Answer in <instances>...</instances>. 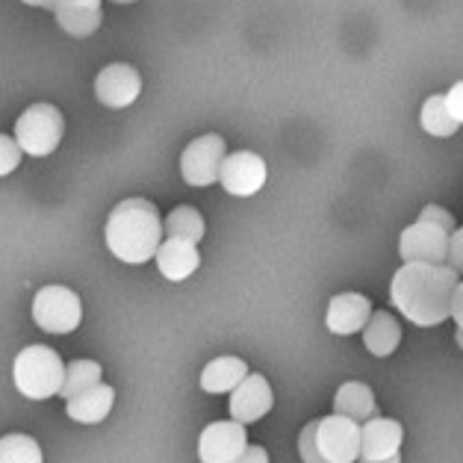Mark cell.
Returning a JSON list of instances; mask_svg holds the SVG:
<instances>
[{
  "label": "cell",
  "instance_id": "34",
  "mask_svg": "<svg viewBox=\"0 0 463 463\" xmlns=\"http://www.w3.org/2000/svg\"><path fill=\"white\" fill-rule=\"evenodd\" d=\"M455 336H458V345H460V348H463V331H458V334H455Z\"/></svg>",
  "mask_w": 463,
  "mask_h": 463
},
{
  "label": "cell",
  "instance_id": "18",
  "mask_svg": "<svg viewBox=\"0 0 463 463\" xmlns=\"http://www.w3.org/2000/svg\"><path fill=\"white\" fill-rule=\"evenodd\" d=\"M364 343L375 357H390L402 343V325L392 313L372 310L369 322L364 327Z\"/></svg>",
  "mask_w": 463,
  "mask_h": 463
},
{
  "label": "cell",
  "instance_id": "29",
  "mask_svg": "<svg viewBox=\"0 0 463 463\" xmlns=\"http://www.w3.org/2000/svg\"><path fill=\"white\" fill-rule=\"evenodd\" d=\"M233 463H269V451L263 446H248Z\"/></svg>",
  "mask_w": 463,
  "mask_h": 463
},
{
  "label": "cell",
  "instance_id": "6",
  "mask_svg": "<svg viewBox=\"0 0 463 463\" xmlns=\"http://www.w3.org/2000/svg\"><path fill=\"white\" fill-rule=\"evenodd\" d=\"M83 319L80 296L69 287H42L33 298V322L48 334H71Z\"/></svg>",
  "mask_w": 463,
  "mask_h": 463
},
{
  "label": "cell",
  "instance_id": "23",
  "mask_svg": "<svg viewBox=\"0 0 463 463\" xmlns=\"http://www.w3.org/2000/svg\"><path fill=\"white\" fill-rule=\"evenodd\" d=\"M100 375H104V369H100V364H95V360H71V364L65 366V381H62L60 395L69 402L74 395H80L89 387L100 383Z\"/></svg>",
  "mask_w": 463,
  "mask_h": 463
},
{
  "label": "cell",
  "instance_id": "8",
  "mask_svg": "<svg viewBox=\"0 0 463 463\" xmlns=\"http://www.w3.org/2000/svg\"><path fill=\"white\" fill-rule=\"evenodd\" d=\"M451 233L431 222H416L404 228L399 236V254L404 263H425V266H446Z\"/></svg>",
  "mask_w": 463,
  "mask_h": 463
},
{
  "label": "cell",
  "instance_id": "28",
  "mask_svg": "<svg viewBox=\"0 0 463 463\" xmlns=\"http://www.w3.org/2000/svg\"><path fill=\"white\" fill-rule=\"evenodd\" d=\"M446 107H449L451 116H455V121H458V124H463V80L449 89V95H446Z\"/></svg>",
  "mask_w": 463,
  "mask_h": 463
},
{
  "label": "cell",
  "instance_id": "24",
  "mask_svg": "<svg viewBox=\"0 0 463 463\" xmlns=\"http://www.w3.org/2000/svg\"><path fill=\"white\" fill-rule=\"evenodd\" d=\"M0 463H44L42 449L27 434H6L0 439Z\"/></svg>",
  "mask_w": 463,
  "mask_h": 463
},
{
  "label": "cell",
  "instance_id": "26",
  "mask_svg": "<svg viewBox=\"0 0 463 463\" xmlns=\"http://www.w3.org/2000/svg\"><path fill=\"white\" fill-rule=\"evenodd\" d=\"M420 219H422V222H431V224H439V228L449 231V233H455V231H458V228H455V216H451L449 210L437 207V204H428V207L420 213Z\"/></svg>",
  "mask_w": 463,
  "mask_h": 463
},
{
  "label": "cell",
  "instance_id": "33",
  "mask_svg": "<svg viewBox=\"0 0 463 463\" xmlns=\"http://www.w3.org/2000/svg\"><path fill=\"white\" fill-rule=\"evenodd\" d=\"M30 6H42V9H51V0H24Z\"/></svg>",
  "mask_w": 463,
  "mask_h": 463
},
{
  "label": "cell",
  "instance_id": "20",
  "mask_svg": "<svg viewBox=\"0 0 463 463\" xmlns=\"http://www.w3.org/2000/svg\"><path fill=\"white\" fill-rule=\"evenodd\" d=\"M420 124L425 133H431V137H455V133L460 130V124L455 121V116L449 112L446 107V95H431L422 104V112H420Z\"/></svg>",
  "mask_w": 463,
  "mask_h": 463
},
{
  "label": "cell",
  "instance_id": "21",
  "mask_svg": "<svg viewBox=\"0 0 463 463\" xmlns=\"http://www.w3.org/2000/svg\"><path fill=\"white\" fill-rule=\"evenodd\" d=\"M165 236H175V240H186L192 245H198L204 240V216L195 207H177L168 213V219L163 222Z\"/></svg>",
  "mask_w": 463,
  "mask_h": 463
},
{
  "label": "cell",
  "instance_id": "1",
  "mask_svg": "<svg viewBox=\"0 0 463 463\" xmlns=\"http://www.w3.org/2000/svg\"><path fill=\"white\" fill-rule=\"evenodd\" d=\"M458 275L449 266H425V263H404L392 275L390 301L404 319L434 327L443 325L451 316V298L458 289Z\"/></svg>",
  "mask_w": 463,
  "mask_h": 463
},
{
  "label": "cell",
  "instance_id": "5",
  "mask_svg": "<svg viewBox=\"0 0 463 463\" xmlns=\"http://www.w3.org/2000/svg\"><path fill=\"white\" fill-rule=\"evenodd\" d=\"M65 118L53 104H33L15 121V142L30 156H48L60 148Z\"/></svg>",
  "mask_w": 463,
  "mask_h": 463
},
{
  "label": "cell",
  "instance_id": "4",
  "mask_svg": "<svg viewBox=\"0 0 463 463\" xmlns=\"http://www.w3.org/2000/svg\"><path fill=\"white\" fill-rule=\"evenodd\" d=\"M13 378L21 395H27L33 402H44L51 395H60L65 381V364L48 345H27L15 357Z\"/></svg>",
  "mask_w": 463,
  "mask_h": 463
},
{
  "label": "cell",
  "instance_id": "13",
  "mask_svg": "<svg viewBox=\"0 0 463 463\" xmlns=\"http://www.w3.org/2000/svg\"><path fill=\"white\" fill-rule=\"evenodd\" d=\"M404 428L395 420L372 416L369 422L360 425V458L357 460H387L402 451Z\"/></svg>",
  "mask_w": 463,
  "mask_h": 463
},
{
  "label": "cell",
  "instance_id": "7",
  "mask_svg": "<svg viewBox=\"0 0 463 463\" xmlns=\"http://www.w3.org/2000/svg\"><path fill=\"white\" fill-rule=\"evenodd\" d=\"M224 156H228V148H224V139L219 133L198 137L186 145L184 156H180V175L189 186H213L219 180Z\"/></svg>",
  "mask_w": 463,
  "mask_h": 463
},
{
  "label": "cell",
  "instance_id": "19",
  "mask_svg": "<svg viewBox=\"0 0 463 463\" xmlns=\"http://www.w3.org/2000/svg\"><path fill=\"white\" fill-rule=\"evenodd\" d=\"M245 375H248V366L242 357H233V354L216 357L204 366V372H201V387H204V392H216V395L233 392Z\"/></svg>",
  "mask_w": 463,
  "mask_h": 463
},
{
  "label": "cell",
  "instance_id": "12",
  "mask_svg": "<svg viewBox=\"0 0 463 463\" xmlns=\"http://www.w3.org/2000/svg\"><path fill=\"white\" fill-rule=\"evenodd\" d=\"M272 404H275L272 387H269V381L263 375H257V372H248L240 387L231 392V416H233V422H240V425L260 422L272 411Z\"/></svg>",
  "mask_w": 463,
  "mask_h": 463
},
{
  "label": "cell",
  "instance_id": "14",
  "mask_svg": "<svg viewBox=\"0 0 463 463\" xmlns=\"http://www.w3.org/2000/svg\"><path fill=\"white\" fill-rule=\"evenodd\" d=\"M369 316H372V301L366 296H360V292H343V296H334L331 304H327L325 325L336 336H352L364 331Z\"/></svg>",
  "mask_w": 463,
  "mask_h": 463
},
{
  "label": "cell",
  "instance_id": "35",
  "mask_svg": "<svg viewBox=\"0 0 463 463\" xmlns=\"http://www.w3.org/2000/svg\"><path fill=\"white\" fill-rule=\"evenodd\" d=\"M112 4H137V0H112Z\"/></svg>",
  "mask_w": 463,
  "mask_h": 463
},
{
  "label": "cell",
  "instance_id": "11",
  "mask_svg": "<svg viewBox=\"0 0 463 463\" xmlns=\"http://www.w3.org/2000/svg\"><path fill=\"white\" fill-rule=\"evenodd\" d=\"M142 92V77L139 71L128 62H112L95 80V95L104 107L109 109H124Z\"/></svg>",
  "mask_w": 463,
  "mask_h": 463
},
{
  "label": "cell",
  "instance_id": "30",
  "mask_svg": "<svg viewBox=\"0 0 463 463\" xmlns=\"http://www.w3.org/2000/svg\"><path fill=\"white\" fill-rule=\"evenodd\" d=\"M451 319H455L458 331H463V280L455 289V298H451Z\"/></svg>",
  "mask_w": 463,
  "mask_h": 463
},
{
  "label": "cell",
  "instance_id": "25",
  "mask_svg": "<svg viewBox=\"0 0 463 463\" xmlns=\"http://www.w3.org/2000/svg\"><path fill=\"white\" fill-rule=\"evenodd\" d=\"M21 156H24V151L18 148L15 137H6V133H0V177L13 175L15 168L21 165Z\"/></svg>",
  "mask_w": 463,
  "mask_h": 463
},
{
  "label": "cell",
  "instance_id": "15",
  "mask_svg": "<svg viewBox=\"0 0 463 463\" xmlns=\"http://www.w3.org/2000/svg\"><path fill=\"white\" fill-rule=\"evenodd\" d=\"M154 260H156V266H160L163 278L168 280H186L201 266L198 245H192L186 240H175V236H168V240L160 242Z\"/></svg>",
  "mask_w": 463,
  "mask_h": 463
},
{
  "label": "cell",
  "instance_id": "16",
  "mask_svg": "<svg viewBox=\"0 0 463 463\" xmlns=\"http://www.w3.org/2000/svg\"><path fill=\"white\" fill-rule=\"evenodd\" d=\"M112 404H116V390L109 387V383H95V387H89L86 392L74 395V399H69V408H65V413L71 416L74 422L80 425H98L104 422Z\"/></svg>",
  "mask_w": 463,
  "mask_h": 463
},
{
  "label": "cell",
  "instance_id": "27",
  "mask_svg": "<svg viewBox=\"0 0 463 463\" xmlns=\"http://www.w3.org/2000/svg\"><path fill=\"white\" fill-rule=\"evenodd\" d=\"M449 269H455V275H463V228H458L449 240Z\"/></svg>",
  "mask_w": 463,
  "mask_h": 463
},
{
  "label": "cell",
  "instance_id": "17",
  "mask_svg": "<svg viewBox=\"0 0 463 463\" xmlns=\"http://www.w3.org/2000/svg\"><path fill=\"white\" fill-rule=\"evenodd\" d=\"M334 413L345 416L352 422H369L372 416L378 413V404H375V392H372L366 383L360 381H348L343 383L340 390L334 395Z\"/></svg>",
  "mask_w": 463,
  "mask_h": 463
},
{
  "label": "cell",
  "instance_id": "9",
  "mask_svg": "<svg viewBox=\"0 0 463 463\" xmlns=\"http://www.w3.org/2000/svg\"><path fill=\"white\" fill-rule=\"evenodd\" d=\"M266 160L254 151H236L228 154L222 163L219 172V184L224 186V192H231L236 198H251L257 195L266 184Z\"/></svg>",
  "mask_w": 463,
  "mask_h": 463
},
{
  "label": "cell",
  "instance_id": "22",
  "mask_svg": "<svg viewBox=\"0 0 463 463\" xmlns=\"http://www.w3.org/2000/svg\"><path fill=\"white\" fill-rule=\"evenodd\" d=\"M60 27L74 39H86L100 27L104 21V9L100 6H80V9H53Z\"/></svg>",
  "mask_w": 463,
  "mask_h": 463
},
{
  "label": "cell",
  "instance_id": "31",
  "mask_svg": "<svg viewBox=\"0 0 463 463\" xmlns=\"http://www.w3.org/2000/svg\"><path fill=\"white\" fill-rule=\"evenodd\" d=\"M80 6H100V0H51V9H80Z\"/></svg>",
  "mask_w": 463,
  "mask_h": 463
},
{
  "label": "cell",
  "instance_id": "3",
  "mask_svg": "<svg viewBox=\"0 0 463 463\" xmlns=\"http://www.w3.org/2000/svg\"><path fill=\"white\" fill-rule=\"evenodd\" d=\"M298 455L304 463H357L360 425L340 413L313 420L298 437Z\"/></svg>",
  "mask_w": 463,
  "mask_h": 463
},
{
  "label": "cell",
  "instance_id": "32",
  "mask_svg": "<svg viewBox=\"0 0 463 463\" xmlns=\"http://www.w3.org/2000/svg\"><path fill=\"white\" fill-rule=\"evenodd\" d=\"M357 463H402V455L387 458V460H357Z\"/></svg>",
  "mask_w": 463,
  "mask_h": 463
},
{
  "label": "cell",
  "instance_id": "2",
  "mask_svg": "<svg viewBox=\"0 0 463 463\" xmlns=\"http://www.w3.org/2000/svg\"><path fill=\"white\" fill-rule=\"evenodd\" d=\"M163 219L148 198H128L107 219V248L121 263H148L163 242Z\"/></svg>",
  "mask_w": 463,
  "mask_h": 463
},
{
  "label": "cell",
  "instance_id": "10",
  "mask_svg": "<svg viewBox=\"0 0 463 463\" xmlns=\"http://www.w3.org/2000/svg\"><path fill=\"white\" fill-rule=\"evenodd\" d=\"M248 449V431L240 422H213L201 431L198 458L201 463H233Z\"/></svg>",
  "mask_w": 463,
  "mask_h": 463
}]
</instances>
